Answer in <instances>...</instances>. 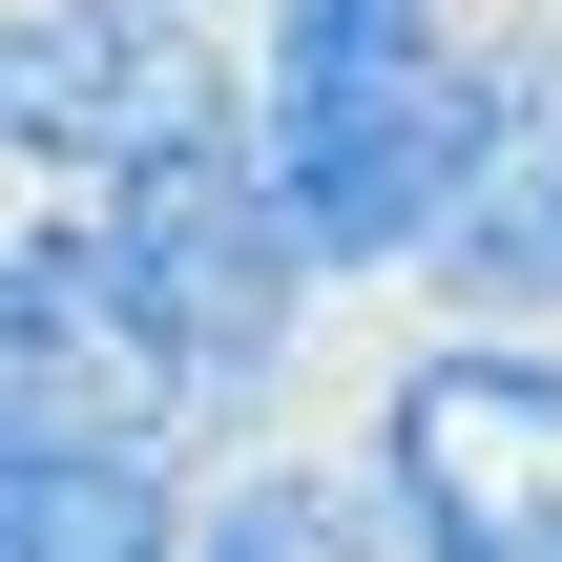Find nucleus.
<instances>
[{
    "label": "nucleus",
    "mask_w": 562,
    "mask_h": 562,
    "mask_svg": "<svg viewBox=\"0 0 562 562\" xmlns=\"http://www.w3.org/2000/svg\"><path fill=\"white\" fill-rule=\"evenodd\" d=\"M63 229H83V292H104L125 396H146L188 459H229V438H271V417H292V375H313V313H334V292L292 271V229H271V188H250L229 104H209V125H167L146 167L63 188Z\"/></svg>",
    "instance_id": "nucleus-1"
},
{
    "label": "nucleus",
    "mask_w": 562,
    "mask_h": 562,
    "mask_svg": "<svg viewBox=\"0 0 562 562\" xmlns=\"http://www.w3.org/2000/svg\"><path fill=\"white\" fill-rule=\"evenodd\" d=\"M459 42H480V0H229V146L313 292H396V250L438 209Z\"/></svg>",
    "instance_id": "nucleus-2"
},
{
    "label": "nucleus",
    "mask_w": 562,
    "mask_h": 562,
    "mask_svg": "<svg viewBox=\"0 0 562 562\" xmlns=\"http://www.w3.org/2000/svg\"><path fill=\"white\" fill-rule=\"evenodd\" d=\"M334 459L375 562H562V334H396Z\"/></svg>",
    "instance_id": "nucleus-3"
},
{
    "label": "nucleus",
    "mask_w": 562,
    "mask_h": 562,
    "mask_svg": "<svg viewBox=\"0 0 562 562\" xmlns=\"http://www.w3.org/2000/svg\"><path fill=\"white\" fill-rule=\"evenodd\" d=\"M396 292L438 334H562V42L542 21L459 42V125H438V209H417Z\"/></svg>",
    "instance_id": "nucleus-4"
},
{
    "label": "nucleus",
    "mask_w": 562,
    "mask_h": 562,
    "mask_svg": "<svg viewBox=\"0 0 562 562\" xmlns=\"http://www.w3.org/2000/svg\"><path fill=\"white\" fill-rule=\"evenodd\" d=\"M229 104V21L188 0H0V188H104Z\"/></svg>",
    "instance_id": "nucleus-5"
},
{
    "label": "nucleus",
    "mask_w": 562,
    "mask_h": 562,
    "mask_svg": "<svg viewBox=\"0 0 562 562\" xmlns=\"http://www.w3.org/2000/svg\"><path fill=\"white\" fill-rule=\"evenodd\" d=\"M167 562H375V501H355V459L334 438H229V459H188V521Z\"/></svg>",
    "instance_id": "nucleus-6"
},
{
    "label": "nucleus",
    "mask_w": 562,
    "mask_h": 562,
    "mask_svg": "<svg viewBox=\"0 0 562 562\" xmlns=\"http://www.w3.org/2000/svg\"><path fill=\"white\" fill-rule=\"evenodd\" d=\"M521 21H542V42H562V0H521Z\"/></svg>",
    "instance_id": "nucleus-7"
},
{
    "label": "nucleus",
    "mask_w": 562,
    "mask_h": 562,
    "mask_svg": "<svg viewBox=\"0 0 562 562\" xmlns=\"http://www.w3.org/2000/svg\"><path fill=\"white\" fill-rule=\"evenodd\" d=\"M188 21H229V0H188Z\"/></svg>",
    "instance_id": "nucleus-8"
}]
</instances>
